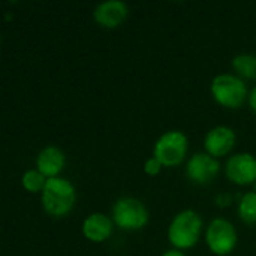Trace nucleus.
I'll return each instance as SVG.
<instances>
[{
    "mask_svg": "<svg viewBox=\"0 0 256 256\" xmlns=\"http://www.w3.org/2000/svg\"><path fill=\"white\" fill-rule=\"evenodd\" d=\"M225 172L226 177L238 186L256 183V158L249 153L234 154L228 159Z\"/></svg>",
    "mask_w": 256,
    "mask_h": 256,
    "instance_id": "obj_8",
    "label": "nucleus"
},
{
    "mask_svg": "<svg viewBox=\"0 0 256 256\" xmlns=\"http://www.w3.org/2000/svg\"><path fill=\"white\" fill-rule=\"evenodd\" d=\"M46 182H48V178L42 172H39L38 170H28L27 172H24L22 180H21L24 189L30 194L44 192Z\"/></svg>",
    "mask_w": 256,
    "mask_h": 256,
    "instance_id": "obj_15",
    "label": "nucleus"
},
{
    "mask_svg": "<svg viewBox=\"0 0 256 256\" xmlns=\"http://www.w3.org/2000/svg\"><path fill=\"white\" fill-rule=\"evenodd\" d=\"M64 154L60 148L50 146L45 147L36 158V170L42 172L46 178L57 177L64 168Z\"/></svg>",
    "mask_w": 256,
    "mask_h": 256,
    "instance_id": "obj_12",
    "label": "nucleus"
},
{
    "mask_svg": "<svg viewBox=\"0 0 256 256\" xmlns=\"http://www.w3.org/2000/svg\"><path fill=\"white\" fill-rule=\"evenodd\" d=\"M232 68L238 74V76L255 80L256 78V56L252 54H240L232 60Z\"/></svg>",
    "mask_w": 256,
    "mask_h": 256,
    "instance_id": "obj_13",
    "label": "nucleus"
},
{
    "mask_svg": "<svg viewBox=\"0 0 256 256\" xmlns=\"http://www.w3.org/2000/svg\"><path fill=\"white\" fill-rule=\"evenodd\" d=\"M188 136L180 130H170L164 134L154 144L153 156L168 168L180 165L188 154Z\"/></svg>",
    "mask_w": 256,
    "mask_h": 256,
    "instance_id": "obj_4",
    "label": "nucleus"
},
{
    "mask_svg": "<svg viewBox=\"0 0 256 256\" xmlns=\"http://www.w3.org/2000/svg\"><path fill=\"white\" fill-rule=\"evenodd\" d=\"M76 192L74 184L60 177L48 178L42 192V207L46 214L52 218H64L75 206Z\"/></svg>",
    "mask_w": 256,
    "mask_h": 256,
    "instance_id": "obj_1",
    "label": "nucleus"
},
{
    "mask_svg": "<svg viewBox=\"0 0 256 256\" xmlns=\"http://www.w3.org/2000/svg\"><path fill=\"white\" fill-rule=\"evenodd\" d=\"M206 242L214 255L226 256L237 248L238 236L231 222L226 219H214L207 228Z\"/></svg>",
    "mask_w": 256,
    "mask_h": 256,
    "instance_id": "obj_6",
    "label": "nucleus"
},
{
    "mask_svg": "<svg viewBox=\"0 0 256 256\" xmlns=\"http://www.w3.org/2000/svg\"><path fill=\"white\" fill-rule=\"evenodd\" d=\"M249 104H250V108L256 112V86L252 88V92L249 94Z\"/></svg>",
    "mask_w": 256,
    "mask_h": 256,
    "instance_id": "obj_18",
    "label": "nucleus"
},
{
    "mask_svg": "<svg viewBox=\"0 0 256 256\" xmlns=\"http://www.w3.org/2000/svg\"><path fill=\"white\" fill-rule=\"evenodd\" d=\"M128 14H129V9L126 3L120 0H110V2L100 3L94 9L93 16L99 26L105 28H116L120 24H123V21L128 18Z\"/></svg>",
    "mask_w": 256,
    "mask_h": 256,
    "instance_id": "obj_10",
    "label": "nucleus"
},
{
    "mask_svg": "<svg viewBox=\"0 0 256 256\" xmlns=\"http://www.w3.org/2000/svg\"><path fill=\"white\" fill-rule=\"evenodd\" d=\"M162 256H184V254H183V252H180V250H177V249H172V250L165 252Z\"/></svg>",
    "mask_w": 256,
    "mask_h": 256,
    "instance_id": "obj_19",
    "label": "nucleus"
},
{
    "mask_svg": "<svg viewBox=\"0 0 256 256\" xmlns=\"http://www.w3.org/2000/svg\"><path fill=\"white\" fill-rule=\"evenodd\" d=\"M82 234L93 243H102L112 234V220L104 213H93L84 220Z\"/></svg>",
    "mask_w": 256,
    "mask_h": 256,
    "instance_id": "obj_11",
    "label": "nucleus"
},
{
    "mask_svg": "<svg viewBox=\"0 0 256 256\" xmlns=\"http://www.w3.org/2000/svg\"><path fill=\"white\" fill-rule=\"evenodd\" d=\"M238 214L243 222L249 225L256 224V192H248L243 195L238 204Z\"/></svg>",
    "mask_w": 256,
    "mask_h": 256,
    "instance_id": "obj_14",
    "label": "nucleus"
},
{
    "mask_svg": "<svg viewBox=\"0 0 256 256\" xmlns=\"http://www.w3.org/2000/svg\"><path fill=\"white\" fill-rule=\"evenodd\" d=\"M202 232V218L194 210L178 213L170 225L168 238L177 250L194 248Z\"/></svg>",
    "mask_w": 256,
    "mask_h": 256,
    "instance_id": "obj_2",
    "label": "nucleus"
},
{
    "mask_svg": "<svg viewBox=\"0 0 256 256\" xmlns=\"http://www.w3.org/2000/svg\"><path fill=\"white\" fill-rule=\"evenodd\" d=\"M112 220L123 231H138L148 224V212L141 201L122 198L114 204Z\"/></svg>",
    "mask_w": 256,
    "mask_h": 256,
    "instance_id": "obj_5",
    "label": "nucleus"
},
{
    "mask_svg": "<svg viewBox=\"0 0 256 256\" xmlns=\"http://www.w3.org/2000/svg\"><path fill=\"white\" fill-rule=\"evenodd\" d=\"M162 164L153 156L152 159H148L147 162H146V165H144V171L148 174V176H158L159 172H160V170H162Z\"/></svg>",
    "mask_w": 256,
    "mask_h": 256,
    "instance_id": "obj_16",
    "label": "nucleus"
},
{
    "mask_svg": "<svg viewBox=\"0 0 256 256\" xmlns=\"http://www.w3.org/2000/svg\"><path fill=\"white\" fill-rule=\"evenodd\" d=\"M255 192H256V183H255Z\"/></svg>",
    "mask_w": 256,
    "mask_h": 256,
    "instance_id": "obj_20",
    "label": "nucleus"
},
{
    "mask_svg": "<svg viewBox=\"0 0 256 256\" xmlns=\"http://www.w3.org/2000/svg\"><path fill=\"white\" fill-rule=\"evenodd\" d=\"M236 141H237V135L231 128L218 126L207 134L204 140V147L210 156L224 158L234 148Z\"/></svg>",
    "mask_w": 256,
    "mask_h": 256,
    "instance_id": "obj_9",
    "label": "nucleus"
},
{
    "mask_svg": "<svg viewBox=\"0 0 256 256\" xmlns=\"http://www.w3.org/2000/svg\"><path fill=\"white\" fill-rule=\"evenodd\" d=\"M231 201H232V198H231L228 194H220V195L216 198V202H218L220 207H226V206H230V204H231Z\"/></svg>",
    "mask_w": 256,
    "mask_h": 256,
    "instance_id": "obj_17",
    "label": "nucleus"
},
{
    "mask_svg": "<svg viewBox=\"0 0 256 256\" xmlns=\"http://www.w3.org/2000/svg\"><path fill=\"white\" fill-rule=\"evenodd\" d=\"M220 171V164L208 153L194 154L186 165V176L192 183L208 184Z\"/></svg>",
    "mask_w": 256,
    "mask_h": 256,
    "instance_id": "obj_7",
    "label": "nucleus"
},
{
    "mask_svg": "<svg viewBox=\"0 0 256 256\" xmlns=\"http://www.w3.org/2000/svg\"><path fill=\"white\" fill-rule=\"evenodd\" d=\"M212 94L225 108H240L249 96L248 86L240 76L231 74L218 75L212 82Z\"/></svg>",
    "mask_w": 256,
    "mask_h": 256,
    "instance_id": "obj_3",
    "label": "nucleus"
}]
</instances>
